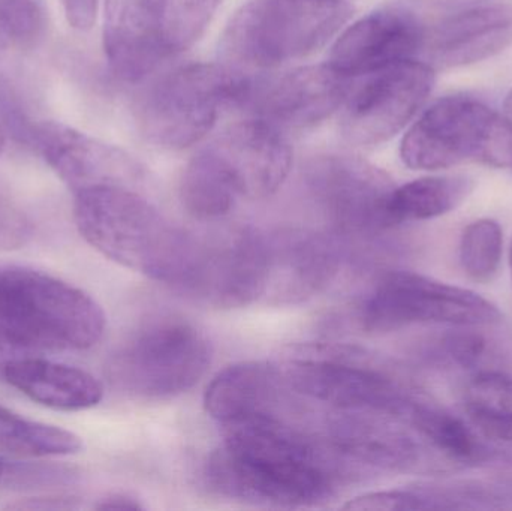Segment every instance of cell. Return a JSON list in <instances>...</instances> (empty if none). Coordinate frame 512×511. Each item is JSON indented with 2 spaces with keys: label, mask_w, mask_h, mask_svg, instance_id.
Returning <instances> with one entry per match:
<instances>
[{
  "label": "cell",
  "mask_w": 512,
  "mask_h": 511,
  "mask_svg": "<svg viewBox=\"0 0 512 511\" xmlns=\"http://www.w3.org/2000/svg\"><path fill=\"white\" fill-rule=\"evenodd\" d=\"M242 197L239 183L224 156L213 144L200 150L186 165L180 200L189 215L215 221L228 215Z\"/></svg>",
  "instance_id": "obj_22"
},
{
  "label": "cell",
  "mask_w": 512,
  "mask_h": 511,
  "mask_svg": "<svg viewBox=\"0 0 512 511\" xmlns=\"http://www.w3.org/2000/svg\"><path fill=\"white\" fill-rule=\"evenodd\" d=\"M512 42V5H486L427 29L423 53L432 68H459L489 59Z\"/></svg>",
  "instance_id": "obj_19"
},
{
  "label": "cell",
  "mask_w": 512,
  "mask_h": 511,
  "mask_svg": "<svg viewBox=\"0 0 512 511\" xmlns=\"http://www.w3.org/2000/svg\"><path fill=\"white\" fill-rule=\"evenodd\" d=\"M95 509L137 511L144 510V507L141 506V503L137 498L131 497V495L113 494L102 498V500L96 504Z\"/></svg>",
  "instance_id": "obj_38"
},
{
  "label": "cell",
  "mask_w": 512,
  "mask_h": 511,
  "mask_svg": "<svg viewBox=\"0 0 512 511\" xmlns=\"http://www.w3.org/2000/svg\"><path fill=\"white\" fill-rule=\"evenodd\" d=\"M505 116H507V119L512 123V90L510 95L507 96V99H505Z\"/></svg>",
  "instance_id": "obj_39"
},
{
  "label": "cell",
  "mask_w": 512,
  "mask_h": 511,
  "mask_svg": "<svg viewBox=\"0 0 512 511\" xmlns=\"http://www.w3.org/2000/svg\"><path fill=\"white\" fill-rule=\"evenodd\" d=\"M472 189L474 182L465 176L421 177L396 186L388 203L391 227L447 215L469 197Z\"/></svg>",
  "instance_id": "obj_24"
},
{
  "label": "cell",
  "mask_w": 512,
  "mask_h": 511,
  "mask_svg": "<svg viewBox=\"0 0 512 511\" xmlns=\"http://www.w3.org/2000/svg\"><path fill=\"white\" fill-rule=\"evenodd\" d=\"M33 149L74 194L96 186L140 191L146 183V168L134 156L62 123H39Z\"/></svg>",
  "instance_id": "obj_14"
},
{
  "label": "cell",
  "mask_w": 512,
  "mask_h": 511,
  "mask_svg": "<svg viewBox=\"0 0 512 511\" xmlns=\"http://www.w3.org/2000/svg\"><path fill=\"white\" fill-rule=\"evenodd\" d=\"M80 507L78 498L71 495H47V497L26 498L18 500L17 503L6 506L8 510H42V511H60L75 510Z\"/></svg>",
  "instance_id": "obj_36"
},
{
  "label": "cell",
  "mask_w": 512,
  "mask_h": 511,
  "mask_svg": "<svg viewBox=\"0 0 512 511\" xmlns=\"http://www.w3.org/2000/svg\"><path fill=\"white\" fill-rule=\"evenodd\" d=\"M254 78L233 66L189 63L156 81L140 104L144 137L164 149L194 146L227 107H246Z\"/></svg>",
  "instance_id": "obj_5"
},
{
  "label": "cell",
  "mask_w": 512,
  "mask_h": 511,
  "mask_svg": "<svg viewBox=\"0 0 512 511\" xmlns=\"http://www.w3.org/2000/svg\"><path fill=\"white\" fill-rule=\"evenodd\" d=\"M3 144H5V131H3L2 126H0V152H2Z\"/></svg>",
  "instance_id": "obj_41"
},
{
  "label": "cell",
  "mask_w": 512,
  "mask_h": 511,
  "mask_svg": "<svg viewBox=\"0 0 512 511\" xmlns=\"http://www.w3.org/2000/svg\"><path fill=\"white\" fill-rule=\"evenodd\" d=\"M486 339L474 332H456L442 342L445 356L460 368H474L486 353Z\"/></svg>",
  "instance_id": "obj_35"
},
{
  "label": "cell",
  "mask_w": 512,
  "mask_h": 511,
  "mask_svg": "<svg viewBox=\"0 0 512 511\" xmlns=\"http://www.w3.org/2000/svg\"><path fill=\"white\" fill-rule=\"evenodd\" d=\"M345 510H433L432 500L423 486L411 489L370 492L348 501Z\"/></svg>",
  "instance_id": "obj_30"
},
{
  "label": "cell",
  "mask_w": 512,
  "mask_h": 511,
  "mask_svg": "<svg viewBox=\"0 0 512 511\" xmlns=\"http://www.w3.org/2000/svg\"><path fill=\"white\" fill-rule=\"evenodd\" d=\"M465 411L471 425L487 440L512 444V408L465 401Z\"/></svg>",
  "instance_id": "obj_31"
},
{
  "label": "cell",
  "mask_w": 512,
  "mask_h": 511,
  "mask_svg": "<svg viewBox=\"0 0 512 511\" xmlns=\"http://www.w3.org/2000/svg\"><path fill=\"white\" fill-rule=\"evenodd\" d=\"M32 233L29 216L8 194L0 191V251L23 248Z\"/></svg>",
  "instance_id": "obj_32"
},
{
  "label": "cell",
  "mask_w": 512,
  "mask_h": 511,
  "mask_svg": "<svg viewBox=\"0 0 512 511\" xmlns=\"http://www.w3.org/2000/svg\"><path fill=\"white\" fill-rule=\"evenodd\" d=\"M206 479L221 497L259 506L315 507L336 494L345 468L324 440L307 437L274 413L222 426Z\"/></svg>",
  "instance_id": "obj_1"
},
{
  "label": "cell",
  "mask_w": 512,
  "mask_h": 511,
  "mask_svg": "<svg viewBox=\"0 0 512 511\" xmlns=\"http://www.w3.org/2000/svg\"><path fill=\"white\" fill-rule=\"evenodd\" d=\"M504 237L493 219L472 222L460 239L459 258L469 278L477 282L492 281L501 266Z\"/></svg>",
  "instance_id": "obj_27"
},
{
  "label": "cell",
  "mask_w": 512,
  "mask_h": 511,
  "mask_svg": "<svg viewBox=\"0 0 512 511\" xmlns=\"http://www.w3.org/2000/svg\"><path fill=\"white\" fill-rule=\"evenodd\" d=\"M351 17L346 0H249L225 30L222 54L240 71L276 68L324 47Z\"/></svg>",
  "instance_id": "obj_4"
},
{
  "label": "cell",
  "mask_w": 512,
  "mask_h": 511,
  "mask_svg": "<svg viewBox=\"0 0 512 511\" xmlns=\"http://www.w3.org/2000/svg\"><path fill=\"white\" fill-rule=\"evenodd\" d=\"M427 27L402 5L370 12L342 33L328 65L346 77H364L423 53Z\"/></svg>",
  "instance_id": "obj_16"
},
{
  "label": "cell",
  "mask_w": 512,
  "mask_h": 511,
  "mask_svg": "<svg viewBox=\"0 0 512 511\" xmlns=\"http://www.w3.org/2000/svg\"><path fill=\"white\" fill-rule=\"evenodd\" d=\"M213 350L203 330L183 318L164 317L138 329L111 357L114 386L143 399H170L206 375Z\"/></svg>",
  "instance_id": "obj_8"
},
{
  "label": "cell",
  "mask_w": 512,
  "mask_h": 511,
  "mask_svg": "<svg viewBox=\"0 0 512 511\" xmlns=\"http://www.w3.org/2000/svg\"><path fill=\"white\" fill-rule=\"evenodd\" d=\"M47 29L42 0H0V57L30 53L44 42Z\"/></svg>",
  "instance_id": "obj_26"
},
{
  "label": "cell",
  "mask_w": 512,
  "mask_h": 511,
  "mask_svg": "<svg viewBox=\"0 0 512 511\" xmlns=\"http://www.w3.org/2000/svg\"><path fill=\"white\" fill-rule=\"evenodd\" d=\"M295 393L337 411L393 417L409 425L421 399L364 357L339 348L306 347L279 368Z\"/></svg>",
  "instance_id": "obj_7"
},
{
  "label": "cell",
  "mask_w": 512,
  "mask_h": 511,
  "mask_svg": "<svg viewBox=\"0 0 512 511\" xmlns=\"http://www.w3.org/2000/svg\"><path fill=\"white\" fill-rule=\"evenodd\" d=\"M409 426L457 470L496 458L462 419L427 402L418 404Z\"/></svg>",
  "instance_id": "obj_23"
},
{
  "label": "cell",
  "mask_w": 512,
  "mask_h": 511,
  "mask_svg": "<svg viewBox=\"0 0 512 511\" xmlns=\"http://www.w3.org/2000/svg\"><path fill=\"white\" fill-rule=\"evenodd\" d=\"M107 317L86 291L30 267L0 266V332L27 353L87 350Z\"/></svg>",
  "instance_id": "obj_3"
},
{
  "label": "cell",
  "mask_w": 512,
  "mask_h": 511,
  "mask_svg": "<svg viewBox=\"0 0 512 511\" xmlns=\"http://www.w3.org/2000/svg\"><path fill=\"white\" fill-rule=\"evenodd\" d=\"M351 80L328 63L303 66L268 81L254 80L245 108L277 128H310L342 107Z\"/></svg>",
  "instance_id": "obj_15"
},
{
  "label": "cell",
  "mask_w": 512,
  "mask_h": 511,
  "mask_svg": "<svg viewBox=\"0 0 512 511\" xmlns=\"http://www.w3.org/2000/svg\"><path fill=\"white\" fill-rule=\"evenodd\" d=\"M39 123L33 119L17 84L5 72H0V126L3 131L11 134L17 143L33 147Z\"/></svg>",
  "instance_id": "obj_29"
},
{
  "label": "cell",
  "mask_w": 512,
  "mask_h": 511,
  "mask_svg": "<svg viewBox=\"0 0 512 511\" xmlns=\"http://www.w3.org/2000/svg\"><path fill=\"white\" fill-rule=\"evenodd\" d=\"M3 380L33 402L69 413L89 410L104 398V387L89 372L38 357L12 360Z\"/></svg>",
  "instance_id": "obj_20"
},
{
  "label": "cell",
  "mask_w": 512,
  "mask_h": 511,
  "mask_svg": "<svg viewBox=\"0 0 512 511\" xmlns=\"http://www.w3.org/2000/svg\"><path fill=\"white\" fill-rule=\"evenodd\" d=\"M11 485L17 486H53L68 485L74 482L77 474L69 468L44 467V465L15 464L6 468L5 476Z\"/></svg>",
  "instance_id": "obj_34"
},
{
  "label": "cell",
  "mask_w": 512,
  "mask_h": 511,
  "mask_svg": "<svg viewBox=\"0 0 512 511\" xmlns=\"http://www.w3.org/2000/svg\"><path fill=\"white\" fill-rule=\"evenodd\" d=\"M212 144L233 171L243 198L270 197L291 171V144L280 128L259 117L230 126Z\"/></svg>",
  "instance_id": "obj_18"
},
{
  "label": "cell",
  "mask_w": 512,
  "mask_h": 511,
  "mask_svg": "<svg viewBox=\"0 0 512 511\" xmlns=\"http://www.w3.org/2000/svg\"><path fill=\"white\" fill-rule=\"evenodd\" d=\"M104 50L111 71L138 83L167 59L164 0H104Z\"/></svg>",
  "instance_id": "obj_17"
},
{
  "label": "cell",
  "mask_w": 512,
  "mask_h": 511,
  "mask_svg": "<svg viewBox=\"0 0 512 511\" xmlns=\"http://www.w3.org/2000/svg\"><path fill=\"white\" fill-rule=\"evenodd\" d=\"M510 267H511V275H512V240H511V248H510Z\"/></svg>",
  "instance_id": "obj_42"
},
{
  "label": "cell",
  "mask_w": 512,
  "mask_h": 511,
  "mask_svg": "<svg viewBox=\"0 0 512 511\" xmlns=\"http://www.w3.org/2000/svg\"><path fill=\"white\" fill-rule=\"evenodd\" d=\"M264 276V233L252 227L233 228L194 236L191 258L176 290L215 308H243L261 300Z\"/></svg>",
  "instance_id": "obj_10"
},
{
  "label": "cell",
  "mask_w": 512,
  "mask_h": 511,
  "mask_svg": "<svg viewBox=\"0 0 512 511\" xmlns=\"http://www.w3.org/2000/svg\"><path fill=\"white\" fill-rule=\"evenodd\" d=\"M304 185L325 218L348 234H373L391 227L388 203L393 180L358 156H316L304 170Z\"/></svg>",
  "instance_id": "obj_12"
},
{
  "label": "cell",
  "mask_w": 512,
  "mask_h": 511,
  "mask_svg": "<svg viewBox=\"0 0 512 511\" xmlns=\"http://www.w3.org/2000/svg\"><path fill=\"white\" fill-rule=\"evenodd\" d=\"M499 318V309L480 294L406 270L382 275L360 308L361 326L370 333L417 324L487 326Z\"/></svg>",
  "instance_id": "obj_9"
},
{
  "label": "cell",
  "mask_w": 512,
  "mask_h": 511,
  "mask_svg": "<svg viewBox=\"0 0 512 511\" xmlns=\"http://www.w3.org/2000/svg\"><path fill=\"white\" fill-rule=\"evenodd\" d=\"M99 0H62L68 23L77 30L92 29L98 14Z\"/></svg>",
  "instance_id": "obj_37"
},
{
  "label": "cell",
  "mask_w": 512,
  "mask_h": 511,
  "mask_svg": "<svg viewBox=\"0 0 512 511\" xmlns=\"http://www.w3.org/2000/svg\"><path fill=\"white\" fill-rule=\"evenodd\" d=\"M466 401L512 408V378L502 372H478L468 384Z\"/></svg>",
  "instance_id": "obj_33"
},
{
  "label": "cell",
  "mask_w": 512,
  "mask_h": 511,
  "mask_svg": "<svg viewBox=\"0 0 512 511\" xmlns=\"http://www.w3.org/2000/svg\"><path fill=\"white\" fill-rule=\"evenodd\" d=\"M400 156L412 170H442L463 162L512 168V123L471 96H447L412 125Z\"/></svg>",
  "instance_id": "obj_6"
},
{
  "label": "cell",
  "mask_w": 512,
  "mask_h": 511,
  "mask_svg": "<svg viewBox=\"0 0 512 511\" xmlns=\"http://www.w3.org/2000/svg\"><path fill=\"white\" fill-rule=\"evenodd\" d=\"M6 468H8V462H5L2 458H0V479L5 476Z\"/></svg>",
  "instance_id": "obj_40"
},
{
  "label": "cell",
  "mask_w": 512,
  "mask_h": 511,
  "mask_svg": "<svg viewBox=\"0 0 512 511\" xmlns=\"http://www.w3.org/2000/svg\"><path fill=\"white\" fill-rule=\"evenodd\" d=\"M265 276L261 300L298 305L318 296L336 279L340 254L324 234L303 228L264 233Z\"/></svg>",
  "instance_id": "obj_13"
},
{
  "label": "cell",
  "mask_w": 512,
  "mask_h": 511,
  "mask_svg": "<svg viewBox=\"0 0 512 511\" xmlns=\"http://www.w3.org/2000/svg\"><path fill=\"white\" fill-rule=\"evenodd\" d=\"M279 384V369L274 366L262 362L236 363L210 381L204 405L210 417L222 426L273 413Z\"/></svg>",
  "instance_id": "obj_21"
},
{
  "label": "cell",
  "mask_w": 512,
  "mask_h": 511,
  "mask_svg": "<svg viewBox=\"0 0 512 511\" xmlns=\"http://www.w3.org/2000/svg\"><path fill=\"white\" fill-rule=\"evenodd\" d=\"M75 224L108 260L176 287L194 234L174 227L138 189L96 186L74 194Z\"/></svg>",
  "instance_id": "obj_2"
},
{
  "label": "cell",
  "mask_w": 512,
  "mask_h": 511,
  "mask_svg": "<svg viewBox=\"0 0 512 511\" xmlns=\"http://www.w3.org/2000/svg\"><path fill=\"white\" fill-rule=\"evenodd\" d=\"M81 438L59 426L24 419L0 405V450L26 458L75 455Z\"/></svg>",
  "instance_id": "obj_25"
},
{
  "label": "cell",
  "mask_w": 512,
  "mask_h": 511,
  "mask_svg": "<svg viewBox=\"0 0 512 511\" xmlns=\"http://www.w3.org/2000/svg\"><path fill=\"white\" fill-rule=\"evenodd\" d=\"M433 83L432 66L415 59L364 75L343 102L342 137L361 147L385 143L414 119Z\"/></svg>",
  "instance_id": "obj_11"
},
{
  "label": "cell",
  "mask_w": 512,
  "mask_h": 511,
  "mask_svg": "<svg viewBox=\"0 0 512 511\" xmlns=\"http://www.w3.org/2000/svg\"><path fill=\"white\" fill-rule=\"evenodd\" d=\"M221 0H164V47L167 56L183 53L206 32Z\"/></svg>",
  "instance_id": "obj_28"
}]
</instances>
